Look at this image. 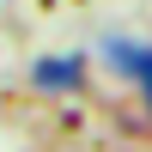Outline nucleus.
<instances>
[{
  "instance_id": "obj_1",
  "label": "nucleus",
  "mask_w": 152,
  "mask_h": 152,
  "mask_svg": "<svg viewBox=\"0 0 152 152\" xmlns=\"http://www.w3.org/2000/svg\"><path fill=\"white\" fill-rule=\"evenodd\" d=\"M104 55H110V67L134 73L146 85V104H152V49H140V43H104Z\"/></svg>"
},
{
  "instance_id": "obj_2",
  "label": "nucleus",
  "mask_w": 152,
  "mask_h": 152,
  "mask_svg": "<svg viewBox=\"0 0 152 152\" xmlns=\"http://www.w3.org/2000/svg\"><path fill=\"white\" fill-rule=\"evenodd\" d=\"M79 79V61H37V85H43V91H61V85H73Z\"/></svg>"
}]
</instances>
